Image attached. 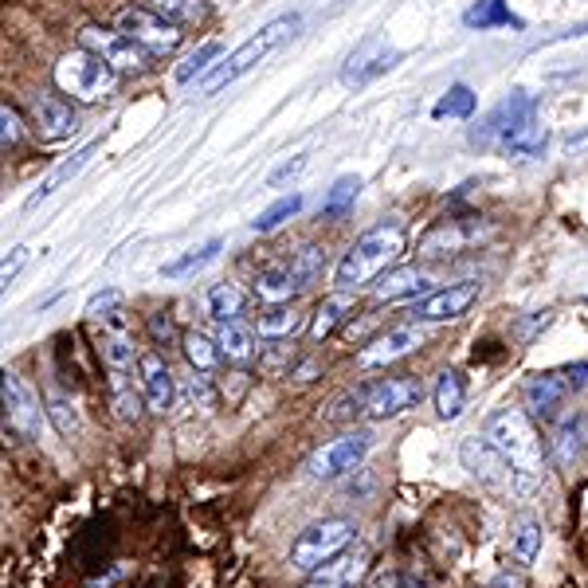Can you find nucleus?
<instances>
[{
    "instance_id": "nucleus-1",
    "label": "nucleus",
    "mask_w": 588,
    "mask_h": 588,
    "mask_svg": "<svg viewBox=\"0 0 588 588\" xmlns=\"http://www.w3.org/2000/svg\"><path fill=\"white\" fill-rule=\"evenodd\" d=\"M404 255V228L396 220L369 228L362 240H353V247L342 255V264L333 271L338 291H357V286L377 283L396 259Z\"/></svg>"
},
{
    "instance_id": "nucleus-2",
    "label": "nucleus",
    "mask_w": 588,
    "mask_h": 588,
    "mask_svg": "<svg viewBox=\"0 0 588 588\" xmlns=\"http://www.w3.org/2000/svg\"><path fill=\"white\" fill-rule=\"evenodd\" d=\"M298 24H303V16H298V12H283V16L267 20L264 28L255 32V36H247L235 51H228V56L220 59V63H216L205 78H200V95H205V98L220 95L224 87H232L235 78H244L252 68H259V63H264L274 48H283L286 39L298 32Z\"/></svg>"
},
{
    "instance_id": "nucleus-3",
    "label": "nucleus",
    "mask_w": 588,
    "mask_h": 588,
    "mask_svg": "<svg viewBox=\"0 0 588 588\" xmlns=\"http://www.w3.org/2000/svg\"><path fill=\"white\" fill-rule=\"evenodd\" d=\"M487 440L510 460V467L518 470L522 482H526V494L538 487L541 470H546V448H541V436L534 428V420L526 416V408H502L490 416L487 424Z\"/></svg>"
},
{
    "instance_id": "nucleus-4",
    "label": "nucleus",
    "mask_w": 588,
    "mask_h": 588,
    "mask_svg": "<svg viewBox=\"0 0 588 588\" xmlns=\"http://www.w3.org/2000/svg\"><path fill=\"white\" fill-rule=\"evenodd\" d=\"M420 401H424L420 377L401 372V377H381V381L362 384L350 401H342V408L333 412V416H372V420H389V416H401V412L416 408Z\"/></svg>"
},
{
    "instance_id": "nucleus-5",
    "label": "nucleus",
    "mask_w": 588,
    "mask_h": 588,
    "mask_svg": "<svg viewBox=\"0 0 588 588\" xmlns=\"http://www.w3.org/2000/svg\"><path fill=\"white\" fill-rule=\"evenodd\" d=\"M56 87L78 102H98L118 87V71L102 56L78 48L56 63Z\"/></svg>"
},
{
    "instance_id": "nucleus-6",
    "label": "nucleus",
    "mask_w": 588,
    "mask_h": 588,
    "mask_svg": "<svg viewBox=\"0 0 588 588\" xmlns=\"http://www.w3.org/2000/svg\"><path fill=\"white\" fill-rule=\"evenodd\" d=\"M357 541V522L350 518H326L318 526L303 529L298 541L291 546V568L298 573H314V568H322L326 561H333L338 553Z\"/></svg>"
},
{
    "instance_id": "nucleus-7",
    "label": "nucleus",
    "mask_w": 588,
    "mask_h": 588,
    "mask_svg": "<svg viewBox=\"0 0 588 588\" xmlns=\"http://www.w3.org/2000/svg\"><path fill=\"white\" fill-rule=\"evenodd\" d=\"M460 460L463 467L475 475V479L482 482V487L490 490H514V494H526V482H522V475L514 467H510V460L502 455L494 443L487 440V436H470V440L460 443Z\"/></svg>"
},
{
    "instance_id": "nucleus-8",
    "label": "nucleus",
    "mask_w": 588,
    "mask_h": 588,
    "mask_svg": "<svg viewBox=\"0 0 588 588\" xmlns=\"http://www.w3.org/2000/svg\"><path fill=\"white\" fill-rule=\"evenodd\" d=\"M534 114H538V102H534V95H526V90L502 98L499 107L490 110L479 126H475V134H470V146H475V149H506V142L514 137V130H518L522 122H526V118H534Z\"/></svg>"
},
{
    "instance_id": "nucleus-9",
    "label": "nucleus",
    "mask_w": 588,
    "mask_h": 588,
    "mask_svg": "<svg viewBox=\"0 0 588 588\" xmlns=\"http://www.w3.org/2000/svg\"><path fill=\"white\" fill-rule=\"evenodd\" d=\"M118 32H126L149 56H169V51H176L181 39H185L181 24H173V20L154 9H122L118 12Z\"/></svg>"
},
{
    "instance_id": "nucleus-10",
    "label": "nucleus",
    "mask_w": 588,
    "mask_h": 588,
    "mask_svg": "<svg viewBox=\"0 0 588 588\" xmlns=\"http://www.w3.org/2000/svg\"><path fill=\"white\" fill-rule=\"evenodd\" d=\"M78 48L102 56L118 75H122V71H146L149 68V51L142 48V44H134L126 32H118V28H98V24H87V28L78 32Z\"/></svg>"
},
{
    "instance_id": "nucleus-11",
    "label": "nucleus",
    "mask_w": 588,
    "mask_h": 588,
    "mask_svg": "<svg viewBox=\"0 0 588 588\" xmlns=\"http://www.w3.org/2000/svg\"><path fill=\"white\" fill-rule=\"evenodd\" d=\"M479 291L482 286L475 283V279H467V283H451V286H443V291H431V294H424V298H416L404 314H408L412 322H455V318H463L470 306L479 303Z\"/></svg>"
},
{
    "instance_id": "nucleus-12",
    "label": "nucleus",
    "mask_w": 588,
    "mask_h": 588,
    "mask_svg": "<svg viewBox=\"0 0 588 588\" xmlns=\"http://www.w3.org/2000/svg\"><path fill=\"white\" fill-rule=\"evenodd\" d=\"M0 401H4V431L20 440H36L39 436V401L28 384L20 381V372H0Z\"/></svg>"
},
{
    "instance_id": "nucleus-13",
    "label": "nucleus",
    "mask_w": 588,
    "mask_h": 588,
    "mask_svg": "<svg viewBox=\"0 0 588 588\" xmlns=\"http://www.w3.org/2000/svg\"><path fill=\"white\" fill-rule=\"evenodd\" d=\"M372 448V436L369 431H350L342 440H330L326 448L314 451L310 460V475L314 479H338V475H350L365 463Z\"/></svg>"
},
{
    "instance_id": "nucleus-14",
    "label": "nucleus",
    "mask_w": 588,
    "mask_h": 588,
    "mask_svg": "<svg viewBox=\"0 0 588 588\" xmlns=\"http://www.w3.org/2000/svg\"><path fill=\"white\" fill-rule=\"evenodd\" d=\"M369 577V549L357 546L350 553H338L333 561H326L322 568H314L303 588H362V580Z\"/></svg>"
},
{
    "instance_id": "nucleus-15",
    "label": "nucleus",
    "mask_w": 588,
    "mask_h": 588,
    "mask_svg": "<svg viewBox=\"0 0 588 588\" xmlns=\"http://www.w3.org/2000/svg\"><path fill=\"white\" fill-rule=\"evenodd\" d=\"M396 59H401V51L384 48V39H365L362 48L350 56V63L342 68V83L345 87H365L377 75H384Z\"/></svg>"
},
{
    "instance_id": "nucleus-16",
    "label": "nucleus",
    "mask_w": 588,
    "mask_h": 588,
    "mask_svg": "<svg viewBox=\"0 0 588 588\" xmlns=\"http://www.w3.org/2000/svg\"><path fill=\"white\" fill-rule=\"evenodd\" d=\"M420 345H424V330H416V326H396V330H384L381 338H372V342L357 353V365H362V369H377V365L396 362V357L420 350Z\"/></svg>"
},
{
    "instance_id": "nucleus-17",
    "label": "nucleus",
    "mask_w": 588,
    "mask_h": 588,
    "mask_svg": "<svg viewBox=\"0 0 588 588\" xmlns=\"http://www.w3.org/2000/svg\"><path fill=\"white\" fill-rule=\"evenodd\" d=\"M482 235V224H475V220H443V224H436L428 235L420 240V255H428V259H436V255H455V252H467L475 240Z\"/></svg>"
},
{
    "instance_id": "nucleus-18",
    "label": "nucleus",
    "mask_w": 588,
    "mask_h": 588,
    "mask_svg": "<svg viewBox=\"0 0 588 588\" xmlns=\"http://www.w3.org/2000/svg\"><path fill=\"white\" fill-rule=\"evenodd\" d=\"M137 372H142V396L154 412H166L173 404V372L157 353H142L137 357Z\"/></svg>"
},
{
    "instance_id": "nucleus-19",
    "label": "nucleus",
    "mask_w": 588,
    "mask_h": 588,
    "mask_svg": "<svg viewBox=\"0 0 588 588\" xmlns=\"http://www.w3.org/2000/svg\"><path fill=\"white\" fill-rule=\"evenodd\" d=\"M32 122H36L39 137L59 142V137H68L75 130V110H71V102H63L56 95H39L32 102Z\"/></svg>"
},
{
    "instance_id": "nucleus-20",
    "label": "nucleus",
    "mask_w": 588,
    "mask_h": 588,
    "mask_svg": "<svg viewBox=\"0 0 588 588\" xmlns=\"http://www.w3.org/2000/svg\"><path fill=\"white\" fill-rule=\"evenodd\" d=\"M568 389H573V384H568V372H538V377L526 384V408L546 416V412H553L565 401Z\"/></svg>"
},
{
    "instance_id": "nucleus-21",
    "label": "nucleus",
    "mask_w": 588,
    "mask_h": 588,
    "mask_svg": "<svg viewBox=\"0 0 588 588\" xmlns=\"http://www.w3.org/2000/svg\"><path fill=\"white\" fill-rule=\"evenodd\" d=\"M107 392H110V408L118 412V420H126V424L142 420V396H137L130 369H110Z\"/></svg>"
},
{
    "instance_id": "nucleus-22",
    "label": "nucleus",
    "mask_w": 588,
    "mask_h": 588,
    "mask_svg": "<svg viewBox=\"0 0 588 588\" xmlns=\"http://www.w3.org/2000/svg\"><path fill=\"white\" fill-rule=\"evenodd\" d=\"M431 396H436V412H440V420H460L463 408H467V381H463V372L443 369Z\"/></svg>"
},
{
    "instance_id": "nucleus-23",
    "label": "nucleus",
    "mask_w": 588,
    "mask_h": 588,
    "mask_svg": "<svg viewBox=\"0 0 588 588\" xmlns=\"http://www.w3.org/2000/svg\"><path fill=\"white\" fill-rule=\"evenodd\" d=\"M463 24L467 28H479V32H490V28H522V20L510 12L506 0H475L467 12H463Z\"/></svg>"
},
{
    "instance_id": "nucleus-24",
    "label": "nucleus",
    "mask_w": 588,
    "mask_h": 588,
    "mask_svg": "<svg viewBox=\"0 0 588 588\" xmlns=\"http://www.w3.org/2000/svg\"><path fill=\"white\" fill-rule=\"evenodd\" d=\"M372 294L381 303H392V298H416V294H431V291H428V274L404 267V271H384V279L372 286Z\"/></svg>"
},
{
    "instance_id": "nucleus-25",
    "label": "nucleus",
    "mask_w": 588,
    "mask_h": 588,
    "mask_svg": "<svg viewBox=\"0 0 588 588\" xmlns=\"http://www.w3.org/2000/svg\"><path fill=\"white\" fill-rule=\"evenodd\" d=\"M294 291H298V279H294L291 267H267V271H259V279H255V294L271 306L286 303Z\"/></svg>"
},
{
    "instance_id": "nucleus-26",
    "label": "nucleus",
    "mask_w": 588,
    "mask_h": 588,
    "mask_svg": "<svg viewBox=\"0 0 588 588\" xmlns=\"http://www.w3.org/2000/svg\"><path fill=\"white\" fill-rule=\"evenodd\" d=\"M350 314H353V303H350V298H345V291H342V294H333V298H326V303L318 306V310H314L310 338H314V342H322V338H330V333L338 330V326H342L345 318H350Z\"/></svg>"
},
{
    "instance_id": "nucleus-27",
    "label": "nucleus",
    "mask_w": 588,
    "mask_h": 588,
    "mask_svg": "<svg viewBox=\"0 0 588 588\" xmlns=\"http://www.w3.org/2000/svg\"><path fill=\"white\" fill-rule=\"evenodd\" d=\"M216 342H220V353H224L228 362H252L255 338L240 318H235V322H220V338H216Z\"/></svg>"
},
{
    "instance_id": "nucleus-28",
    "label": "nucleus",
    "mask_w": 588,
    "mask_h": 588,
    "mask_svg": "<svg viewBox=\"0 0 588 588\" xmlns=\"http://www.w3.org/2000/svg\"><path fill=\"white\" fill-rule=\"evenodd\" d=\"M98 353H102V362H107V369H134V342H130L122 330H102V338H98Z\"/></svg>"
},
{
    "instance_id": "nucleus-29",
    "label": "nucleus",
    "mask_w": 588,
    "mask_h": 588,
    "mask_svg": "<svg viewBox=\"0 0 588 588\" xmlns=\"http://www.w3.org/2000/svg\"><path fill=\"white\" fill-rule=\"evenodd\" d=\"M90 154H95V146H83V149H78V154H75V157H71V161H63V166H59V169H56V173H51V176H48V181H44V185H39V188H36V193H32V196H28V208H36V205H44V200H48V196H51V193H56V188H59V185H63V181H71V176H75V173H78V169L87 166V161H90Z\"/></svg>"
},
{
    "instance_id": "nucleus-30",
    "label": "nucleus",
    "mask_w": 588,
    "mask_h": 588,
    "mask_svg": "<svg viewBox=\"0 0 588 588\" xmlns=\"http://www.w3.org/2000/svg\"><path fill=\"white\" fill-rule=\"evenodd\" d=\"M244 310V291L232 283H220L208 291V314H212L216 322H235Z\"/></svg>"
},
{
    "instance_id": "nucleus-31",
    "label": "nucleus",
    "mask_w": 588,
    "mask_h": 588,
    "mask_svg": "<svg viewBox=\"0 0 588 588\" xmlns=\"http://www.w3.org/2000/svg\"><path fill=\"white\" fill-rule=\"evenodd\" d=\"M541 149H546V126L538 122V114L526 118L518 130H514V137L506 142V154L514 157H538Z\"/></svg>"
},
{
    "instance_id": "nucleus-32",
    "label": "nucleus",
    "mask_w": 588,
    "mask_h": 588,
    "mask_svg": "<svg viewBox=\"0 0 588 588\" xmlns=\"http://www.w3.org/2000/svg\"><path fill=\"white\" fill-rule=\"evenodd\" d=\"M220 247H224V240H208L205 247H196V252H188V255H181V259H173V264H166L161 267V274L166 279H185V274H193V271H200V267H208L220 255Z\"/></svg>"
},
{
    "instance_id": "nucleus-33",
    "label": "nucleus",
    "mask_w": 588,
    "mask_h": 588,
    "mask_svg": "<svg viewBox=\"0 0 588 588\" xmlns=\"http://www.w3.org/2000/svg\"><path fill=\"white\" fill-rule=\"evenodd\" d=\"M298 326H303V314L291 310V306H283V303L259 314V338H291Z\"/></svg>"
},
{
    "instance_id": "nucleus-34",
    "label": "nucleus",
    "mask_w": 588,
    "mask_h": 588,
    "mask_svg": "<svg viewBox=\"0 0 588 588\" xmlns=\"http://www.w3.org/2000/svg\"><path fill=\"white\" fill-rule=\"evenodd\" d=\"M185 357L196 372H212L216 369V357H220V342L205 338L200 330H188L185 333Z\"/></svg>"
},
{
    "instance_id": "nucleus-35",
    "label": "nucleus",
    "mask_w": 588,
    "mask_h": 588,
    "mask_svg": "<svg viewBox=\"0 0 588 588\" xmlns=\"http://www.w3.org/2000/svg\"><path fill=\"white\" fill-rule=\"evenodd\" d=\"M298 208H303V196L291 193V196H283V200H274L271 208H264V212L255 216L252 228H255V232H259V235H267V232H274V228H283L286 220H291V216L298 212Z\"/></svg>"
},
{
    "instance_id": "nucleus-36",
    "label": "nucleus",
    "mask_w": 588,
    "mask_h": 588,
    "mask_svg": "<svg viewBox=\"0 0 588 588\" xmlns=\"http://www.w3.org/2000/svg\"><path fill=\"white\" fill-rule=\"evenodd\" d=\"M146 9L161 12V16H169L173 24H196V20L205 16V4H200V0H146Z\"/></svg>"
},
{
    "instance_id": "nucleus-37",
    "label": "nucleus",
    "mask_w": 588,
    "mask_h": 588,
    "mask_svg": "<svg viewBox=\"0 0 588 588\" xmlns=\"http://www.w3.org/2000/svg\"><path fill=\"white\" fill-rule=\"evenodd\" d=\"M322 267H326V252L322 247H303V252L294 255L291 259V271H294V279H298V291H306V286L322 274Z\"/></svg>"
},
{
    "instance_id": "nucleus-38",
    "label": "nucleus",
    "mask_w": 588,
    "mask_h": 588,
    "mask_svg": "<svg viewBox=\"0 0 588 588\" xmlns=\"http://www.w3.org/2000/svg\"><path fill=\"white\" fill-rule=\"evenodd\" d=\"M510 546H514V553L522 561H534L541 553V526L534 518H522L514 526V534H510Z\"/></svg>"
},
{
    "instance_id": "nucleus-39",
    "label": "nucleus",
    "mask_w": 588,
    "mask_h": 588,
    "mask_svg": "<svg viewBox=\"0 0 588 588\" xmlns=\"http://www.w3.org/2000/svg\"><path fill=\"white\" fill-rule=\"evenodd\" d=\"M470 114H475V95H470V87H463V83H455V87L436 102V118H470Z\"/></svg>"
},
{
    "instance_id": "nucleus-40",
    "label": "nucleus",
    "mask_w": 588,
    "mask_h": 588,
    "mask_svg": "<svg viewBox=\"0 0 588 588\" xmlns=\"http://www.w3.org/2000/svg\"><path fill=\"white\" fill-rule=\"evenodd\" d=\"M580 440H585V431H580V424H561L558 431H553V455H558L561 467H568V463L580 455Z\"/></svg>"
},
{
    "instance_id": "nucleus-41",
    "label": "nucleus",
    "mask_w": 588,
    "mask_h": 588,
    "mask_svg": "<svg viewBox=\"0 0 588 588\" xmlns=\"http://www.w3.org/2000/svg\"><path fill=\"white\" fill-rule=\"evenodd\" d=\"M216 56H220V44H205L200 51H193V56L176 68V83H193L196 75H208V71L216 68V63H212Z\"/></svg>"
},
{
    "instance_id": "nucleus-42",
    "label": "nucleus",
    "mask_w": 588,
    "mask_h": 588,
    "mask_svg": "<svg viewBox=\"0 0 588 588\" xmlns=\"http://www.w3.org/2000/svg\"><path fill=\"white\" fill-rule=\"evenodd\" d=\"M48 416H51V424H56L59 436H78V428H83L75 404H71L68 396H59V392L48 401Z\"/></svg>"
},
{
    "instance_id": "nucleus-43",
    "label": "nucleus",
    "mask_w": 588,
    "mask_h": 588,
    "mask_svg": "<svg viewBox=\"0 0 588 588\" xmlns=\"http://www.w3.org/2000/svg\"><path fill=\"white\" fill-rule=\"evenodd\" d=\"M357 188H362V181H357V176H342V181H333V188H330V196H326L322 212H326V216H342L345 208L353 205Z\"/></svg>"
},
{
    "instance_id": "nucleus-44",
    "label": "nucleus",
    "mask_w": 588,
    "mask_h": 588,
    "mask_svg": "<svg viewBox=\"0 0 588 588\" xmlns=\"http://www.w3.org/2000/svg\"><path fill=\"white\" fill-rule=\"evenodd\" d=\"M20 137H24V122H20V110L16 107H0V149L9 154V149L20 146Z\"/></svg>"
},
{
    "instance_id": "nucleus-45",
    "label": "nucleus",
    "mask_w": 588,
    "mask_h": 588,
    "mask_svg": "<svg viewBox=\"0 0 588 588\" xmlns=\"http://www.w3.org/2000/svg\"><path fill=\"white\" fill-rule=\"evenodd\" d=\"M306 166H310V154H298V157H294V161H286V166H279V169H274V173L267 176V185H271V188L286 185V181H294V176L303 173Z\"/></svg>"
},
{
    "instance_id": "nucleus-46",
    "label": "nucleus",
    "mask_w": 588,
    "mask_h": 588,
    "mask_svg": "<svg viewBox=\"0 0 588 588\" xmlns=\"http://www.w3.org/2000/svg\"><path fill=\"white\" fill-rule=\"evenodd\" d=\"M28 247H12L9 255H4V267H0V283L9 286V283H16V274L24 271V264H28Z\"/></svg>"
},
{
    "instance_id": "nucleus-47",
    "label": "nucleus",
    "mask_w": 588,
    "mask_h": 588,
    "mask_svg": "<svg viewBox=\"0 0 588 588\" xmlns=\"http://www.w3.org/2000/svg\"><path fill=\"white\" fill-rule=\"evenodd\" d=\"M149 338H154V345H173V322H169V314H149Z\"/></svg>"
},
{
    "instance_id": "nucleus-48",
    "label": "nucleus",
    "mask_w": 588,
    "mask_h": 588,
    "mask_svg": "<svg viewBox=\"0 0 588 588\" xmlns=\"http://www.w3.org/2000/svg\"><path fill=\"white\" fill-rule=\"evenodd\" d=\"M118 303H122V294H118L114 286H110V291H98L95 298H90V303H87V314H90V318H107V314L114 310Z\"/></svg>"
},
{
    "instance_id": "nucleus-49",
    "label": "nucleus",
    "mask_w": 588,
    "mask_h": 588,
    "mask_svg": "<svg viewBox=\"0 0 588 588\" xmlns=\"http://www.w3.org/2000/svg\"><path fill=\"white\" fill-rule=\"evenodd\" d=\"M369 588H396V573H384V568H381V573L369 580Z\"/></svg>"
},
{
    "instance_id": "nucleus-50",
    "label": "nucleus",
    "mask_w": 588,
    "mask_h": 588,
    "mask_svg": "<svg viewBox=\"0 0 588 588\" xmlns=\"http://www.w3.org/2000/svg\"><path fill=\"white\" fill-rule=\"evenodd\" d=\"M490 588H526V580H522V577H510V573H502V577L494 580Z\"/></svg>"
},
{
    "instance_id": "nucleus-51",
    "label": "nucleus",
    "mask_w": 588,
    "mask_h": 588,
    "mask_svg": "<svg viewBox=\"0 0 588 588\" xmlns=\"http://www.w3.org/2000/svg\"><path fill=\"white\" fill-rule=\"evenodd\" d=\"M580 431H585V440H588V416H585V420H580Z\"/></svg>"
}]
</instances>
